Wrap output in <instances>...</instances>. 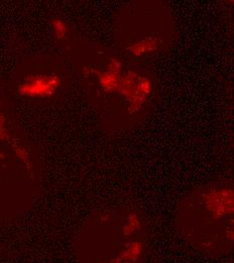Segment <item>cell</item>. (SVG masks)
Instances as JSON below:
<instances>
[{
    "mask_svg": "<svg viewBox=\"0 0 234 263\" xmlns=\"http://www.w3.org/2000/svg\"><path fill=\"white\" fill-rule=\"evenodd\" d=\"M148 236L143 221L130 211L92 219L74 245L79 263H144Z\"/></svg>",
    "mask_w": 234,
    "mask_h": 263,
    "instance_id": "cell-1",
    "label": "cell"
},
{
    "mask_svg": "<svg viewBox=\"0 0 234 263\" xmlns=\"http://www.w3.org/2000/svg\"><path fill=\"white\" fill-rule=\"evenodd\" d=\"M179 230L193 248L218 257L233 246L232 192L209 189L192 197L179 215Z\"/></svg>",
    "mask_w": 234,
    "mask_h": 263,
    "instance_id": "cell-2",
    "label": "cell"
}]
</instances>
